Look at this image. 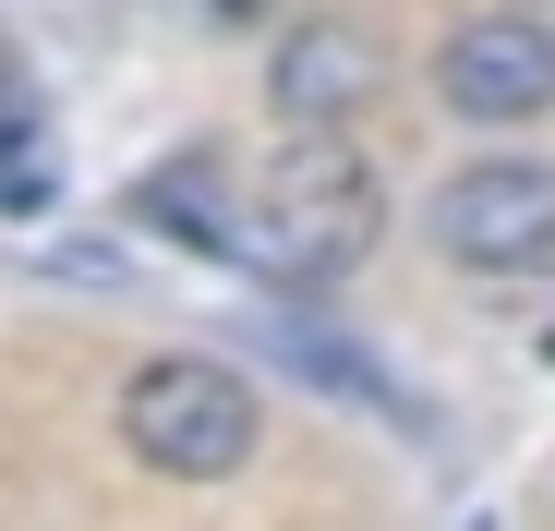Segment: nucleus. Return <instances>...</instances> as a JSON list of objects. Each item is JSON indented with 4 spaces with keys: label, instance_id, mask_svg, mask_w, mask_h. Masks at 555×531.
Segmentation results:
<instances>
[{
    "label": "nucleus",
    "instance_id": "nucleus-1",
    "mask_svg": "<svg viewBox=\"0 0 555 531\" xmlns=\"http://www.w3.org/2000/svg\"><path fill=\"white\" fill-rule=\"evenodd\" d=\"M375 242H387V182L362 169L350 133H291V145L266 157V182L242 206V254L266 266L278 290H326Z\"/></svg>",
    "mask_w": 555,
    "mask_h": 531
},
{
    "label": "nucleus",
    "instance_id": "nucleus-2",
    "mask_svg": "<svg viewBox=\"0 0 555 531\" xmlns=\"http://www.w3.org/2000/svg\"><path fill=\"white\" fill-rule=\"evenodd\" d=\"M254 435H266L254 387L230 363H206V350H157V363H133V387H121V448L145 471H169V483H230L254 459Z\"/></svg>",
    "mask_w": 555,
    "mask_h": 531
},
{
    "label": "nucleus",
    "instance_id": "nucleus-3",
    "mask_svg": "<svg viewBox=\"0 0 555 531\" xmlns=\"http://www.w3.org/2000/svg\"><path fill=\"white\" fill-rule=\"evenodd\" d=\"M435 254L472 266V279H531L555 266V157H483L423 206Z\"/></svg>",
    "mask_w": 555,
    "mask_h": 531
},
{
    "label": "nucleus",
    "instance_id": "nucleus-4",
    "mask_svg": "<svg viewBox=\"0 0 555 531\" xmlns=\"http://www.w3.org/2000/svg\"><path fill=\"white\" fill-rule=\"evenodd\" d=\"M447 121H543L555 109V25L543 13H472L435 49Z\"/></svg>",
    "mask_w": 555,
    "mask_h": 531
},
{
    "label": "nucleus",
    "instance_id": "nucleus-5",
    "mask_svg": "<svg viewBox=\"0 0 555 531\" xmlns=\"http://www.w3.org/2000/svg\"><path fill=\"white\" fill-rule=\"evenodd\" d=\"M375 98H387V49H375V25H350V13H302L291 37L266 49V109L291 133H350Z\"/></svg>",
    "mask_w": 555,
    "mask_h": 531
},
{
    "label": "nucleus",
    "instance_id": "nucleus-6",
    "mask_svg": "<svg viewBox=\"0 0 555 531\" xmlns=\"http://www.w3.org/2000/svg\"><path fill=\"white\" fill-rule=\"evenodd\" d=\"M266 338H278V363H291L302 387H326V399H350V411H375V423H411V435H423V399H411V387L375 363V350H350L326 314L278 302V314H266Z\"/></svg>",
    "mask_w": 555,
    "mask_h": 531
},
{
    "label": "nucleus",
    "instance_id": "nucleus-7",
    "mask_svg": "<svg viewBox=\"0 0 555 531\" xmlns=\"http://www.w3.org/2000/svg\"><path fill=\"white\" fill-rule=\"evenodd\" d=\"M121 218H145L157 242H181V254H242V218H230V157H157L145 182L121 194Z\"/></svg>",
    "mask_w": 555,
    "mask_h": 531
},
{
    "label": "nucleus",
    "instance_id": "nucleus-8",
    "mask_svg": "<svg viewBox=\"0 0 555 531\" xmlns=\"http://www.w3.org/2000/svg\"><path fill=\"white\" fill-rule=\"evenodd\" d=\"M218 13H230V25H242V13H254V0H218Z\"/></svg>",
    "mask_w": 555,
    "mask_h": 531
},
{
    "label": "nucleus",
    "instance_id": "nucleus-9",
    "mask_svg": "<svg viewBox=\"0 0 555 531\" xmlns=\"http://www.w3.org/2000/svg\"><path fill=\"white\" fill-rule=\"evenodd\" d=\"M543 363H555V326H543Z\"/></svg>",
    "mask_w": 555,
    "mask_h": 531
}]
</instances>
